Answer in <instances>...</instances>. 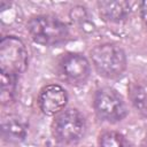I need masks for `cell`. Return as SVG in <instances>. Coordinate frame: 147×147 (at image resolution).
Wrapping results in <instances>:
<instances>
[{
  "label": "cell",
  "instance_id": "cell-5",
  "mask_svg": "<svg viewBox=\"0 0 147 147\" xmlns=\"http://www.w3.org/2000/svg\"><path fill=\"white\" fill-rule=\"evenodd\" d=\"M94 109L98 116L107 122L116 123L127 115V107L123 98L110 87H102L95 92Z\"/></svg>",
  "mask_w": 147,
  "mask_h": 147
},
{
  "label": "cell",
  "instance_id": "cell-12",
  "mask_svg": "<svg viewBox=\"0 0 147 147\" xmlns=\"http://www.w3.org/2000/svg\"><path fill=\"white\" fill-rule=\"evenodd\" d=\"M100 147H130L125 138L116 131H106L99 138Z\"/></svg>",
  "mask_w": 147,
  "mask_h": 147
},
{
  "label": "cell",
  "instance_id": "cell-9",
  "mask_svg": "<svg viewBox=\"0 0 147 147\" xmlns=\"http://www.w3.org/2000/svg\"><path fill=\"white\" fill-rule=\"evenodd\" d=\"M28 122L21 116L10 115L5 117L1 122V134L2 138L13 144L22 142L28 134Z\"/></svg>",
  "mask_w": 147,
  "mask_h": 147
},
{
  "label": "cell",
  "instance_id": "cell-13",
  "mask_svg": "<svg viewBox=\"0 0 147 147\" xmlns=\"http://www.w3.org/2000/svg\"><path fill=\"white\" fill-rule=\"evenodd\" d=\"M140 9H141V15H142V17L145 20L146 28H147V1L140 3Z\"/></svg>",
  "mask_w": 147,
  "mask_h": 147
},
{
  "label": "cell",
  "instance_id": "cell-4",
  "mask_svg": "<svg viewBox=\"0 0 147 147\" xmlns=\"http://www.w3.org/2000/svg\"><path fill=\"white\" fill-rule=\"evenodd\" d=\"M29 63V54L24 42L15 36H6L0 41V72L17 77Z\"/></svg>",
  "mask_w": 147,
  "mask_h": 147
},
{
  "label": "cell",
  "instance_id": "cell-7",
  "mask_svg": "<svg viewBox=\"0 0 147 147\" xmlns=\"http://www.w3.org/2000/svg\"><path fill=\"white\" fill-rule=\"evenodd\" d=\"M37 102L42 114L54 116L60 114L67 106L68 93L62 86L57 84H49L40 90Z\"/></svg>",
  "mask_w": 147,
  "mask_h": 147
},
{
  "label": "cell",
  "instance_id": "cell-1",
  "mask_svg": "<svg viewBox=\"0 0 147 147\" xmlns=\"http://www.w3.org/2000/svg\"><path fill=\"white\" fill-rule=\"evenodd\" d=\"M26 30L31 39L44 46L64 44L70 36L67 24L51 15H37L29 20Z\"/></svg>",
  "mask_w": 147,
  "mask_h": 147
},
{
  "label": "cell",
  "instance_id": "cell-8",
  "mask_svg": "<svg viewBox=\"0 0 147 147\" xmlns=\"http://www.w3.org/2000/svg\"><path fill=\"white\" fill-rule=\"evenodd\" d=\"M98 9L101 18L110 23L125 21L130 15V3L123 0H102L98 2Z\"/></svg>",
  "mask_w": 147,
  "mask_h": 147
},
{
  "label": "cell",
  "instance_id": "cell-11",
  "mask_svg": "<svg viewBox=\"0 0 147 147\" xmlns=\"http://www.w3.org/2000/svg\"><path fill=\"white\" fill-rule=\"evenodd\" d=\"M1 79V92H0V100L3 106L11 103L15 100L16 95V86H17V77L9 76L7 74L0 72Z\"/></svg>",
  "mask_w": 147,
  "mask_h": 147
},
{
  "label": "cell",
  "instance_id": "cell-3",
  "mask_svg": "<svg viewBox=\"0 0 147 147\" xmlns=\"http://www.w3.org/2000/svg\"><path fill=\"white\" fill-rule=\"evenodd\" d=\"M86 132V121L83 114L75 108L62 110L52 123V133L56 141L72 145L83 139Z\"/></svg>",
  "mask_w": 147,
  "mask_h": 147
},
{
  "label": "cell",
  "instance_id": "cell-10",
  "mask_svg": "<svg viewBox=\"0 0 147 147\" xmlns=\"http://www.w3.org/2000/svg\"><path fill=\"white\" fill-rule=\"evenodd\" d=\"M129 98L140 115L147 118V82H134L129 87Z\"/></svg>",
  "mask_w": 147,
  "mask_h": 147
},
{
  "label": "cell",
  "instance_id": "cell-6",
  "mask_svg": "<svg viewBox=\"0 0 147 147\" xmlns=\"http://www.w3.org/2000/svg\"><path fill=\"white\" fill-rule=\"evenodd\" d=\"M57 72L61 79L69 85L82 86L90 78L91 64L83 54L67 53L59 60Z\"/></svg>",
  "mask_w": 147,
  "mask_h": 147
},
{
  "label": "cell",
  "instance_id": "cell-14",
  "mask_svg": "<svg viewBox=\"0 0 147 147\" xmlns=\"http://www.w3.org/2000/svg\"><path fill=\"white\" fill-rule=\"evenodd\" d=\"M140 147H147V136L142 139V141H141V144H140Z\"/></svg>",
  "mask_w": 147,
  "mask_h": 147
},
{
  "label": "cell",
  "instance_id": "cell-2",
  "mask_svg": "<svg viewBox=\"0 0 147 147\" xmlns=\"http://www.w3.org/2000/svg\"><path fill=\"white\" fill-rule=\"evenodd\" d=\"M90 59L95 71L105 78L115 79L126 69V55L117 44L105 42L96 45L90 53Z\"/></svg>",
  "mask_w": 147,
  "mask_h": 147
}]
</instances>
